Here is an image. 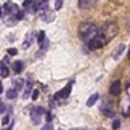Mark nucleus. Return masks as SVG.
<instances>
[{
    "mask_svg": "<svg viewBox=\"0 0 130 130\" xmlns=\"http://www.w3.org/2000/svg\"><path fill=\"white\" fill-rule=\"evenodd\" d=\"M100 31H98V27L95 26L93 23H90V21H85V23H82L80 26H79V36H80V39L84 42H88V40H92V39L96 36Z\"/></svg>",
    "mask_w": 130,
    "mask_h": 130,
    "instance_id": "obj_1",
    "label": "nucleus"
},
{
    "mask_svg": "<svg viewBox=\"0 0 130 130\" xmlns=\"http://www.w3.org/2000/svg\"><path fill=\"white\" fill-rule=\"evenodd\" d=\"M117 32H119V27H117V24L114 23V21H109L106 24H103L101 29H100V34H101L108 42L112 40V39L117 36Z\"/></svg>",
    "mask_w": 130,
    "mask_h": 130,
    "instance_id": "obj_2",
    "label": "nucleus"
},
{
    "mask_svg": "<svg viewBox=\"0 0 130 130\" xmlns=\"http://www.w3.org/2000/svg\"><path fill=\"white\" fill-rule=\"evenodd\" d=\"M108 43V40L106 39H104L101 34H96V36H95L92 40H88L87 42V47H88V50H96V48H101V47H104V45Z\"/></svg>",
    "mask_w": 130,
    "mask_h": 130,
    "instance_id": "obj_3",
    "label": "nucleus"
},
{
    "mask_svg": "<svg viewBox=\"0 0 130 130\" xmlns=\"http://www.w3.org/2000/svg\"><path fill=\"white\" fill-rule=\"evenodd\" d=\"M19 11V8H18V5H14L11 2H7L3 5V8H2V13L5 14V16H14Z\"/></svg>",
    "mask_w": 130,
    "mask_h": 130,
    "instance_id": "obj_4",
    "label": "nucleus"
},
{
    "mask_svg": "<svg viewBox=\"0 0 130 130\" xmlns=\"http://www.w3.org/2000/svg\"><path fill=\"white\" fill-rule=\"evenodd\" d=\"M42 114H45V109H43V108H32V111H31V119H32V124H34V125H39V124H40Z\"/></svg>",
    "mask_w": 130,
    "mask_h": 130,
    "instance_id": "obj_5",
    "label": "nucleus"
},
{
    "mask_svg": "<svg viewBox=\"0 0 130 130\" xmlns=\"http://www.w3.org/2000/svg\"><path fill=\"white\" fill-rule=\"evenodd\" d=\"M96 3H98V0H79V8L80 10H92Z\"/></svg>",
    "mask_w": 130,
    "mask_h": 130,
    "instance_id": "obj_6",
    "label": "nucleus"
},
{
    "mask_svg": "<svg viewBox=\"0 0 130 130\" xmlns=\"http://www.w3.org/2000/svg\"><path fill=\"white\" fill-rule=\"evenodd\" d=\"M101 112H103L106 117H111V119L116 116V111H114V108H112L109 103H104L103 106H101Z\"/></svg>",
    "mask_w": 130,
    "mask_h": 130,
    "instance_id": "obj_7",
    "label": "nucleus"
},
{
    "mask_svg": "<svg viewBox=\"0 0 130 130\" xmlns=\"http://www.w3.org/2000/svg\"><path fill=\"white\" fill-rule=\"evenodd\" d=\"M121 90H122V84H121V80H114V82L111 84V88H109V92H111V95L117 96V95H121Z\"/></svg>",
    "mask_w": 130,
    "mask_h": 130,
    "instance_id": "obj_8",
    "label": "nucleus"
},
{
    "mask_svg": "<svg viewBox=\"0 0 130 130\" xmlns=\"http://www.w3.org/2000/svg\"><path fill=\"white\" fill-rule=\"evenodd\" d=\"M40 18L43 19V21H53V18H55V13L53 11H50V10H47V11H42L40 13Z\"/></svg>",
    "mask_w": 130,
    "mask_h": 130,
    "instance_id": "obj_9",
    "label": "nucleus"
},
{
    "mask_svg": "<svg viewBox=\"0 0 130 130\" xmlns=\"http://www.w3.org/2000/svg\"><path fill=\"white\" fill-rule=\"evenodd\" d=\"M124 52H125V45H124V43H121V45H119V47L116 48V52H114L112 58H114V59H119V58L122 56V53H124Z\"/></svg>",
    "mask_w": 130,
    "mask_h": 130,
    "instance_id": "obj_10",
    "label": "nucleus"
},
{
    "mask_svg": "<svg viewBox=\"0 0 130 130\" xmlns=\"http://www.w3.org/2000/svg\"><path fill=\"white\" fill-rule=\"evenodd\" d=\"M11 69H13L16 74H19V72L24 69V63H23V61H14V63L11 64Z\"/></svg>",
    "mask_w": 130,
    "mask_h": 130,
    "instance_id": "obj_11",
    "label": "nucleus"
},
{
    "mask_svg": "<svg viewBox=\"0 0 130 130\" xmlns=\"http://www.w3.org/2000/svg\"><path fill=\"white\" fill-rule=\"evenodd\" d=\"M23 85H24V80H23V79H13V88L14 90H18V92H19V90H23Z\"/></svg>",
    "mask_w": 130,
    "mask_h": 130,
    "instance_id": "obj_12",
    "label": "nucleus"
},
{
    "mask_svg": "<svg viewBox=\"0 0 130 130\" xmlns=\"http://www.w3.org/2000/svg\"><path fill=\"white\" fill-rule=\"evenodd\" d=\"M98 98H100V96H98V93H93L92 96H90V98L87 100V106H88V108H92L93 104H95V103L98 101Z\"/></svg>",
    "mask_w": 130,
    "mask_h": 130,
    "instance_id": "obj_13",
    "label": "nucleus"
},
{
    "mask_svg": "<svg viewBox=\"0 0 130 130\" xmlns=\"http://www.w3.org/2000/svg\"><path fill=\"white\" fill-rule=\"evenodd\" d=\"M10 76V69L3 64H0V77H8Z\"/></svg>",
    "mask_w": 130,
    "mask_h": 130,
    "instance_id": "obj_14",
    "label": "nucleus"
},
{
    "mask_svg": "<svg viewBox=\"0 0 130 130\" xmlns=\"http://www.w3.org/2000/svg\"><path fill=\"white\" fill-rule=\"evenodd\" d=\"M18 96V90H14V88H10L8 92H7V98L8 100H14Z\"/></svg>",
    "mask_w": 130,
    "mask_h": 130,
    "instance_id": "obj_15",
    "label": "nucleus"
},
{
    "mask_svg": "<svg viewBox=\"0 0 130 130\" xmlns=\"http://www.w3.org/2000/svg\"><path fill=\"white\" fill-rule=\"evenodd\" d=\"M32 42H34V36H27L26 40H24V43H23V47L24 48H29V45H32Z\"/></svg>",
    "mask_w": 130,
    "mask_h": 130,
    "instance_id": "obj_16",
    "label": "nucleus"
},
{
    "mask_svg": "<svg viewBox=\"0 0 130 130\" xmlns=\"http://www.w3.org/2000/svg\"><path fill=\"white\" fill-rule=\"evenodd\" d=\"M45 40H47V37H45V32H43V31H40V32L37 34V42L42 45V43H43Z\"/></svg>",
    "mask_w": 130,
    "mask_h": 130,
    "instance_id": "obj_17",
    "label": "nucleus"
},
{
    "mask_svg": "<svg viewBox=\"0 0 130 130\" xmlns=\"http://www.w3.org/2000/svg\"><path fill=\"white\" fill-rule=\"evenodd\" d=\"M119 127H121V121H119V119H114V122H112V128H114V130H119Z\"/></svg>",
    "mask_w": 130,
    "mask_h": 130,
    "instance_id": "obj_18",
    "label": "nucleus"
},
{
    "mask_svg": "<svg viewBox=\"0 0 130 130\" xmlns=\"http://www.w3.org/2000/svg\"><path fill=\"white\" fill-rule=\"evenodd\" d=\"M14 18H16V21H19V19H23L24 18V11H21V10H19V11L14 14Z\"/></svg>",
    "mask_w": 130,
    "mask_h": 130,
    "instance_id": "obj_19",
    "label": "nucleus"
},
{
    "mask_svg": "<svg viewBox=\"0 0 130 130\" xmlns=\"http://www.w3.org/2000/svg\"><path fill=\"white\" fill-rule=\"evenodd\" d=\"M2 124H3V125H8V124H10V116H8V114H5V116H3Z\"/></svg>",
    "mask_w": 130,
    "mask_h": 130,
    "instance_id": "obj_20",
    "label": "nucleus"
},
{
    "mask_svg": "<svg viewBox=\"0 0 130 130\" xmlns=\"http://www.w3.org/2000/svg\"><path fill=\"white\" fill-rule=\"evenodd\" d=\"M63 7V0H55V10H59Z\"/></svg>",
    "mask_w": 130,
    "mask_h": 130,
    "instance_id": "obj_21",
    "label": "nucleus"
},
{
    "mask_svg": "<svg viewBox=\"0 0 130 130\" xmlns=\"http://www.w3.org/2000/svg\"><path fill=\"white\" fill-rule=\"evenodd\" d=\"M14 23H16V18H14V16L13 18H7V24H8V26H13Z\"/></svg>",
    "mask_w": 130,
    "mask_h": 130,
    "instance_id": "obj_22",
    "label": "nucleus"
},
{
    "mask_svg": "<svg viewBox=\"0 0 130 130\" xmlns=\"http://www.w3.org/2000/svg\"><path fill=\"white\" fill-rule=\"evenodd\" d=\"M7 52H8L10 56H13V55H18V50H16V48H8Z\"/></svg>",
    "mask_w": 130,
    "mask_h": 130,
    "instance_id": "obj_23",
    "label": "nucleus"
},
{
    "mask_svg": "<svg viewBox=\"0 0 130 130\" xmlns=\"http://www.w3.org/2000/svg\"><path fill=\"white\" fill-rule=\"evenodd\" d=\"M40 130H53V125H52L50 122H47V124H45V125H43Z\"/></svg>",
    "mask_w": 130,
    "mask_h": 130,
    "instance_id": "obj_24",
    "label": "nucleus"
},
{
    "mask_svg": "<svg viewBox=\"0 0 130 130\" xmlns=\"http://www.w3.org/2000/svg\"><path fill=\"white\" fill-rule=\"evenodd\" d=\"M32 2H34V0H24L23 7H24V8H29V7H31V5H32Z\"/></svg>",
    "mask_w": 130,
    "mask_h": 130,
    "instance_id": "obj_25",
    "label": "nucleus"
},
{
    "mask_svg": "<svg viewBox=\"0 0 130 130\" xmlns=\"http://www.w3.org/2000/svg\"><path fill=\"white\" fill-rule=\"evenodd\" d=\"M5 111H7V106H5L3 101H0V114H3Z\"/></svg>",
    "mask_w": 130,
    "mask_h": 130,
    "instance_id": "obj_26",
    "label": "nucleus"
},
{
    "mask_svg": "<svg viewBox=\"0 0 130 130\" xmlns=\"http://www.w3.org/2000/svg\"><path fill=\"white\" fill-rule=\"evenodd\" d=\"M45 117H47V122H52V119H53L52 112H45Z\"/></svg>",
    "mask_w": 130,
    "mask_h": 130,
    "instance_id": "obj_27",
    "label": "nucleus"
},
{
    "mask_svg": "<svg viewBox=\"0 0 130 130\" xmlns=\"http://www.w3.org/2000/svg\"><path fill=\"white\" fill-rule=\"evenodd\" d=\"M39 98V90H34L32 92V100H37Z\"/></svg>",
    "mask_w": 130,
    "mask_h": 130,
    "instance_id": "obj_28",
    "label": "nucleus"
},
{
    "mask_svg": "<svg viewBox=\"0 0 130 130\" xmlns=\"http://www.w3.org/2000/svg\"><path fill=\"white\" fill-rule=\"evenodd\" d=\"M2 64H3V66H7V64H8V56H5V58L2 59Z\"/></svg>",
    "mask_w": 130,
    "mask_h": 130,
    "instance_id": "obj_29",
    "label": "nucleus"
},
{
    "mask_svg": "<svg viewBox=\"0 0 130 130\" xmlns=\"http://www.w3.org/2000/svg\"><path fill=\"white\" fill-rule=\"evenodd\" d=\"M71 130H90L87 127H76V128H71Z\"/></svg>",
    "mask_w": 130,
    "mask_h": 130,
    "instance_id": "obj_30",
    "label": "nucleus"
},
{
    "mask_svg": "<svg viewBox=\"0 0 130 130\" xmlns=\"http://www.w3.org/2000/svg\"><path fill=\"white\" fill-rule=\"evenodd\" d=\"M127 93L130 95V79H128V84H127Z\"/></svg>",
    "mask_w": 130,
    "mask_h": 130,
    "instance_id": "obj_31",
    "label": "nucleus"
},
{
    "mask_svg": "<svg viewBox=\"0 0 130 130\" xmlns=\"http://www.w3.org/2000/svg\"><path fill=\"white\" fill-rule=\"evenodd\" d=\"M13 128V124H8V125H7V128H5V130H11Z\"/></svg>",
    "mask_w": 130,
    "mask_h": 130,
    "instance_id": "obj_32",
    "label": "nucleus"
},
{
    "mask_svg": "<svg viewBox=\"0 0 130 130\" xmlns=\"http://www.w3.org/2000/svg\"><path fill=\"white\" fill-rule=\"evenodd\" d=\"M125 116H128V117H130V108H128L127 111H125Z\"/></svg>",
    "mask_w": 130,
    "mask_h": 130,
    "instance_id": "obj_33",
    "label": "nucleus"
},
{
    "mask_svg": "<svg viewBox=\"0 0 130 130\" xmlns=\"http://www.w3.org/2000/svg\"><path fill=\"white\" fill-rule=\"evenodd\" d=\"M0 93H3V85H2V82H0Z\"/></svg>",
    "mask_w": 130,
    "mask_h": 130,
    "instance_id": "obj_34",
    "label": "nucleus"
},
{
    "mask_svg": "<svg viewBox=\"0 0 130 130\" xmlns=\"http://www.w3.org/2000/svg\"><path fill=\"white\" fill-rule=\"evenodd\" d=\"M127 56H128V59H130V50H128V53H127Z\"/></svg>",
    "mask_w": 130,
    "mask_h": 130,
    "instance_id": "obj_35",
    "label": "nucleus"
},
{
    "mask_svg": "<svg viewBox=\"0 0 130 130\" xmlns=\"http://www.w3.org/2000/svg\"><path fill=\"white\" fill-rule=\"evenodd\" d=\"M3 16V13H2V10H0V18H2Z\"/></svg>",
    "mask_w": 130,
    "mask_h": 130,
    "instance_id": "obj_36",
    "label": "nucleus"
},
{
    "mask_svg": "<svg viewBox=\"0 0 130 130\" xmlns=\"http://www.w3.org/2000/svg\"><path fill=\"white\" fill-rule=\"evenodd\" d=\"M42 2H48V0H42Z\"/></svg>",
    "mask_w": 130,
    "mask_h": 130,
    "instance_id": "obj_37",
    "label": "nucleus"
},
{
    "mask_svg": "<svg viewBox=\"0 0 130 130\" xmlns=\"http://www.w3.org/2000/svg\"><path fill=\"white\" fill-rule=\"evenodd\" d=\"M98 130H104V128H98Z\"/></svg>",
    "mask_w": 130,
    "mask_h": 130,
    "instance_id": "obj_38",
    "label": "nucleus"
}]
</instances>
